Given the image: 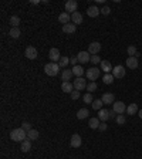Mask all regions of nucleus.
Returning <instances> with one entry per match:
<instances>
[{
  "instance_id": "nucleus-26",
  "label": "nucleus",
  "mask_w": 142,
  "mask_h": 159,
  "mask_svg": "<svg viewBox=\"0 0 142 159\" xmlns=\"http://www.w3.org/2000/svg\"><path fill=\"white\" fill-rule=\"evenodd\" d=\"M20 149H22L23 152H29L30 149H32V141H30V139L23 141V142H22V146H20Z\"/></svg>"
},
{
  "instance_id": "nucleus-19",
  "label": "nucleus",
  "mask_w": 142,
  "mask_h": 159,
  "mask_svg": "<svg viewBox=\"0 0 142 159\" xmlns=\"http://www.w3.org/2000/svg\"><path fill=\"white\" fill-rule=\"evenodd\" d=\"M63 33L65 34H72V33H75V24L74 23H68L63 26Z\"/></svg>"
},
{
  "instance_id": "nucleus-44",
  "label": "nucleus",
  "mask_w": 142,
  "mask_h": 159,
  "mask_svg": "<svg viewBox=\"0 0 142 159\" xmlns=\"http://www.w3.org/2000/svg\"><path fill=\"white\" fill-rule=\"evenodd\" d=\"M118 115H117V112L115 111H110V118H117Z\"/></svg>"
},
{
  "instance_id": "nucleus-30",
  "label": "nucleus",
  "mask_w": 142,
  "mask_h": 159,
  "mask_svg": "<svg viewBox=\"0 0 142 159\" xmlns=\"http://www.w3.org/2000/svg\"><path fill=\"white\" fill-rule=\"evenodd\" d=\"M70 64V58L68 57H61L60 58V61H58V65H60V68H67V65Z\"/></svg>"
},
{
  "instance_id": "nucleus-41",
  "label": "nucleus",
  "mask_w": 142,
  "mask_h": 159,
  "mask_svg": "<svg viewBox=\"0 0 142 159\" xmlns=\"http://www.w3.org/2000/svg\"><path fill=\"white\" fill-rule=\"evenodd\" d=\"M111 13V9L108 7V6H104L103 9H101V14H104V16H108Z\"/></svg>"
},
{
  "instance_id": "nucleus-24",
  "label": "nucleus",
  "mask_w": 142,
  "mask_h": 159,
  "mask_svg": "<svg viewBox=\"0 0 142 159\" xmlns=\"http://www.w3.org/2000/svg\"><path fill=\"white\" fill-rule=\"evenodd\" d=\"M72 70H70V68H65L63 71V74H61V78L64 80V81H70L71 78H72Z\"/></svg>"
},
{
  "instance_id": "nucleus-34",
  "label": "nucleus",
  "mask_w": 142,
  "mask_h": 159,
  "mask_svg": "<svg viewBox=\"0 0 142 159\" xmlns=\"http://www.w3.org/2000/svg\"><path fill=\"white\" fill-rule=\"evenodd\" d=\"M126 53H128V56L129 57H135L136 56V47L135 46H128V48H126Z\"/></svg>"
},
{
  "instance_id": "nucleus-32",
  "label": "nucleus",
  "mask_w": 142,
  "mask_h": 159,
  "mask_svg": "<svg viewBox=\"0 0 142 159\" xmlns=\"http://www.w3.org/2000/svg\"><path fill=\"white\" fill-rule=\"evenodd\" d=\"M114 78H115V77H114L112 74H105L103 77V81H104V84H108V85H110V84L114 82Z\"/></svg>"
},
{
  "instance_id": "nucleus-29",
  "label": "nucleus",
  "mask_w": 142,
  "mask_h": 159,
  "mask_svg": "<svg viewBox=\"0 0 142 159\" xmlns=\"http://www.w3.org/2000/svg\"><path fill=\"white\" fill-rule=\"evenodd\" d=\"M91 105H93V108H94L95 111H100V110H103L104 102H103V100H100V98H98V100H94Z\"/></svg>"
},
{
  "instance_id": "nucleus-46",
  "label": "nucleus",
  "mask_w": 142,
  "mask_h": 159,
  "mask_svg": "<svg viewBox=\"0 0 142 159\" xmlns=\"http://www.w3.org/2000/svg\"><path fill=\"white\" fill-rule=\"evenodd\" d=\"M138 115H139V118L142 119V110H139V111H138Z\"/></svg>"
},
{
  "instance_id": "nucleus-39",
  "label": "nucleus",
  "mask_w": 142,
  "mask_h": 159,
  "mask_svg": "<svg viewBox=\"0 0 142 159\" xmlns=\"http://www.w3.org/2000/svg\"><path fill=\"white\" fill-rule=\"evenodd\" d=\"M115 121H117V124H118V125H124V124L126 122V119H125L124 115H118V117L115 118Z\"/></svg>"
},
{
  "instance_id": "nucleus-8",
  "label": "nucleus",
  "mask_w": 142,
  "mask_h": 159,
  "mask_svg": "<svg viewBox=\"0 0 142 159\" xmlns=\"http://www.w3.org/2000/svg\"><path fill=\"white\" fill-rule=\"evenodd\" d=\"M101 51V44L98 43V41H93L90 46H88V53L91 54V56H95V54H98Z\"/></svg>"
},
{
  "instance_id": "nucleus-12",
  "label": "nucleus",
  "mask_w": 142,
  "mask_h": 159,
  "mask_svg": "<svg viewBox=\"0 0 142 159\" xmlns=\"http://www.w3.org/2000/svg\"><path fill=\"white\" fill-rule=\"evenodd\" d=\"M101 100H103L104 104L111 105V104L115 102V95H114V94H111V92H104L103 97H101Z\"/></svg>"
},
{
  "instance_id": "nucleus-38",
  "label": "nucleus",
  "mask_w": 142,
  "mask_h": 159,
  "mask_svg": "<svg viewBox=\"0 0 142 159\" xmlns=\"http://www.w3.org/2000/svg\"><path fill=\"white\" fill-rule=\"evenodd\" d=\"M22 128H23L26 132H29V131H32L33 128H32V124L30 122H27V121H24L23 124H22Z\"/></svg>"
},
{
  "instance_id": "nucleus-3",
  "label": "nucleus",
  "mask_w": 142,
  "mask_h": 159,
  "mask_svg": "<svg viewBox=\"0 0 142 159\" xmlns=\"http://www.w3.org/2000/svg\"><path fill=\"white\" fill-rule=\"evenodd\" d=\"M112 111L117 112V115H124V112H126V105L122 101H115L112 104Z\"/></svg>"
},
{
  "instance_id": "nucleus-1",
  "label": "nucleus",
  "mask_w": 142,
  "mask_h": 159,
  "mask_svg": "<svg viewBox=\"0 0 142 159\" xmlns=\"http://www.w3.org/2000/svg\"><path fill=\"white\" fill-rule=\"evenodd\" d=\"M10 139L14 141V142H23V141L27 139V132H26L22 127L16 128V129H13V131L10 132Z\"/></svg>"
},
{
  "instance_id": "nucleus-18",
  "label": "nucleus",
  "mask_w": 142,
  "mask_h": 159,
  "mask_svg": "<svg viewBox=\"0 0 142 159\" xmlns=\"http://www.w3.org/2000/svg\"><path fill=\"white\" fill-rule=\"evenodd\" d=\"M98 119L101 121V122H105L107 119H110V111L108 110H100L98 111Z\"/></svg>"
},
{
  "instance_id": "nucleus-22",
  "label": "nucleus",
  "mask_w": 142,
  "mask_h": 159,
  "mask_svg": "<svg viewBox=\"0 0 142 159\" xmlns=\"http://www.w3.org/2000/svg\"><path fill=\"white\" fill-rule=\"evenodd\" d=\"M71 70H72V74H74L77 78H78V77H82V74L85 72V71H84V68H82L81 65H74Z\"/></svg>"
},
{
  "instance_id": "nucleus-28",
  "label": "nucleus",
  "mask_w": 142,
  "mask_h": 159,
  "mask_svg": "<svg viewBox=\"0 0 142 159\" xmlns=\"http://www.w3.org/2000/svg\"><path fill=\"white\" fill-rule=\"evenodd\" d=\"M100 119L98 118H91L90 121H88V127L91 128V129H97V128L100 127Z\"/></svg>"
},
{
  "instance_id": "nucleus-25",
  "label": "nucleus",
  "mask_w": 142,
  "mask_h": 159,
  "mask_svg": "<svg viewBox=\"0 0 142 159\" xmlns=\"http://www.w3.org/2000/svg\"><path fill=\"white\" fill-rule=\"evenodd\" d=\"M20 34H22V32H20L19 27H11V30L9 32V36H10L11 39H19Z\"/></svg>"
},
{
  "instance_id": "nucleus-9",
  "label": "nucleus",
  "mask_w": 142,
  "mask_h": 159,
  "mask_svg": "<svg viewBox=\"0 0 142 159\" xmlns=\"http://www.w3.org/2000/svg\"><path fill=\"white\" fill-rule=\"evenodd\" d=\"M112 75L115 78H124L125 77V68L122 65H115L114 70H112Z\"/></svg>"
},
{
  "instance_id": "nucleus-2",
  "label": "nucleus",
  "mask_w": 142,
  "mask_h": 159,
  "mask_svg": "<svg viewBox=\"0 0 142 159\" xmlns=\"http://www.w3.org/2000/svg\"><path fill=\"white\" fill-rule=\"evenodd\" d=\"M44 72L50 77H55L60 72V65L58 63H48L44 65Z\"/></svg>"
},
{
  "instance_id": "nucleus-36",
  "label": "nucleus",
  "mask_w": 142,
  "mask_h": 159,
  "mask_svg": "<svg viewBox=\"0 0 142 159\" xmlns=\"http://www.w3.org/2000/svg\"><path fill=\"white\" fill-rule=\"evenodd\" d=\"M82 100H84V102L85 104H93V101H94V98H93V95H91V92H87L85 95L82 97Z\"/></svg>"
},
{
  "instance_id": "nucleus-11",
  "label": "nucleus",
  "mask_w": 142,
  "mask_h": 159,
  "mask_svg": "<svg viewBox=\"0 0 142 159\" xmlns=\"http://www.w3.org/2000/svg\"><path fill=\"white\" fill-rule=\"evenodd\" d=\"M81 143H82V139H81V136L78 134H74V135L71 136V141H70L71 148H80Z\"/></svg>"
},
{
  "instance_id": "nucleus-27",
  "label": "nucleus",
  "mask_w": 142,
  "mask_h": 159,
  "mask_svg": "<svg viewBox=\"0 0 142 159\" xmlns=\"http://www.w3.org/2000/svg\"><path fill=\"white\" fill-rule=\"evenodd\" d=\"M88 110L87 108H81V110H78V112H77V119H85L88 118Z\"/></svg>"
},
{
  "instance_id": "nucleus-17",
  "label": "nucleus",
  "mask_w": 142,
  "mask_h": 159,
  "mask_svg": "<svg viewBox=\"0 0 142 159\" xmlns=\"http://www.w3.org/2000/svg\"><path fill=\"white\" fill-rule=\"evenodd\" d=\"M101 13V10L97 7V6H90V7L87 9V14L88 17H97L98 14Z\"/></svg>"
},
{
  "instance_id": "nucleus-16",
  "label": "nucleus",
  "mask_w": 142,
  "mask_h": 159,
  "mask_svg": "<svg viewBox=\"0 0 142 159\" xmlns=\"http://www.w3.org/2000/svg\"><path fill=\"white\" fill-rule=\"evenodd\" d=\"M61 90H63L64 92L71 94V92L74 91V84L70 82V81H63V84H61Z\"/></svg>"
},
{
  "instance_id": "nucleus-42",
  "label": "nucleus",
  "mask_w": 142,
  "mask_h": 159,
  "mask_svg": "<svg viewBox=\"0 0 142 159\" xmlns=\"http://www.w3.org/2000/svg\"><path fill=\"white\" fill-rule=\"evenodd\" d=\"M107 128H108V125H107L105 122H101V124H100V127H98V129L104 132V131H107Z\"/></svg>"
},
{
  "instance_id": "nucleus-10",
  "label": "nucleus",
  "mask_w": 142,
  "mask_h": 159,
  "mask_svg": "<svg viewBox=\"0 0 142 159\" xmlns=\"http://www.w3.org/2000/svg\"><path fill=\"white\" fill-rule=\"evenodd\" d=\"M138 65H139V61H138L136 57H128V58H126V67H128V68L136 70Z\"/></svg>"
},
{
  "instance_id": "nucleus-37",
  "label": "nucleus",
  "mask_w": 142,
  "mask_h": 159,
  "mask_svg": "<svg viewBox=\"0 0 142 159\" xmlns=\"http://www.w3.org/2000/svg\"><path fill=\"white\" fill-rule=\"evenodd\" d=\"M70 95H71V100H74V101H77V100H78L80 97H81V92H80V91H77V90H74V91L71 92Z\"/></svg>"
},
{
  "instance_id": "nucleus-4",
  "label": "nucleus",
  "mask_w": 142,
  "mask_h": 159,
  "mask_svg": "<svg viewBox=\"0 0 142 159\" xmlns=\"http://www.w3.org/2000/svg\"><path fill=\"white\" fill-rule=\"evenodd\" d=\"M72 84H74V88H75L77 91L87 90V81H85V78H82V77H78V78H75Z\"/></svg>"
},
{
  "instance_id": "nucleus-43",
  "label": "nucleus",
  "mask_w": 142,
  "mask_h": 159,
  "mask_svg": "<svg viewBox=\"0 0 142 159\" xmlns=\"http://www.w3.org/2000/svg\"><path fill=\"white\" fill-rule=\"evenodd\" d=\"M77 61H78V58H77V57H71V58H70V63L72 64V67H74V65H77Z\"/></svg>"
},
{
  "instance_id": "nucleus-15",
  "label": "nucleus",
  "mask_w": 142,
  "mask_h": 159,
  "mask_svg": "<svg viewBox=\"0 0 142 159\" xmlns=\"http://www.w3.org/2000/svg\"><path fill=\"white\" fill-rule=\"evenodd\" d=\"M100 67H101V70H103L105 74H111V71L114 70V67L111 65V63L108 61V60H103L101 64H100Z\"/></svg>"
},
{
  "instance_id": "nucleus-20",
  "label": "nucleus",
  "mask_w": 142,
  "mask_h": 159,
  "mask_svg": "<svg viewBox=\"0 0 142 159\" xmlns=\"http://www.w3.org/2000/svg\"><path fill=\"white\" fill-rule=\"evenodd\" d=\"M138 111H139V110H138V105H136L135 102L129 104V105L126 107V114H128V115H134V114H138Z\"/></svg>"
},
{
  "instance_id": "nucleus-33",
  "label": "nucleus",
  "mask_w": 142,
  "mask_h": 159,
  "mask_svg": "<svg viewBox=\"0 0 142 159\" xmlns=\"http://www.w3.org/2000/svg\"><path fill=\"white\" fill-rule=\"evenodd\" d=\"M9 23L11 24L13 27H19V24H20V17L19 16H11L10 17V20H9Z\"/></svg>"
},
{
  "instance_id": "nucleus-5",
  "label": "nucleus",
  "mask_w": 142,
  "mask_h": 159,
  "mask_svg": "<svg viewBox=\"0 0 142 159\" xmlns=\"http://www.w3.org/2000/svg\"><path fill=\"white\" fill-rule=\"evenodd\" d=\"M85 74H87V80L95 81V80H98V77H100V68H95V67L88 68Z\"/></svg>"
},
{
  "instance_id": "nucleus-13",
  "label": "nucleus",
  "mask_w": 142,
  "mask_h": 159,
  "mask_svg": "<svg viewBox=\"0 0 142 159\" xmlns=\"http://www.w3.org/2000/svg\"><path fill=\"white\" fill-rule=\"evenodd\" d=\"M91 54L88 53V51H80L78 54H77V58H78V63L84 64V63H88L90 60H91Z\"/></svg>"
},
{
  "instance_id": "nucleus-40",
  "label": "nucleus",
  "mask_w": 142,
  "mask_h": 159,
  "mask_svg": "<svg viewBox=\"0 0 142 159\" xmlns=\"http://www.w3.org/2000/svg\"><path fill=\"white\" fill-rule=\"evenodd\" d=\"M90 61H91V63L93 64H101V61H103V60H101V58H100V56H98V54H95V56H91V60H90Z\"/></svg>"
},
{
  "instance_id": "nucleus-23",
  "label": "nucleus",
  "mask_w": 142,
  "mask_h": 159,
  "mask_svg": "<svg viewBox=\"0 0 142 159\" xmlns=\"http://www.w3.org/2000/svg\"><path fill=\"white\" fill-rule=\"evenodd\" d=\"M71 20H72V23L75 24H81L82 23V14L81 13H78V11H75V13H72L71 14Z\"/></svg>"
},
{
  "instance_id": "nucleus-7",
  "label": "nucleus",
  "mask_w": 142,
  "mask_h": 159,
  "mask_svg": "<svg viewBox=\"0 0 142 159\" xmlns=\"http://www.w3.org/2000/svg\"><path fill=\"white\" fill-rule=\"evenodd\" d=\"M24 54H26V57H27L29 60H36L39 53H37V48H36V47H33V46H29V47L26 48Z\"/></svg>"
},
{
  "instance_id": "nucleus-14",
  "label": "nucleus",
  "mask_w": 142,
  "mask_h": 159,
  "mask_svg": "<svg viewBox=\"0 0 142 159\" xmlns=\"http://www.w3.org/2000/svg\"><path fill=\"white\" fill-rule=\"evenodd\" d=\"M77 7H78V3H77L75 0H68V1H65V10H67V11H71V14L77 11Z\"/></svg>"
},
{
  "instance_id": "nucleus-35",
  "label": "nucleus",
  "mask_w": 142,
  "mask_h": 159,
  "mask_svg": "<svg viewBox=\"0 0 142 159\" xmlns=\"http://www.w3.org/2000/svg\"><path fill=\"white\" fill-rule=\"evenodd\" d=\"M97 84H95V81H91L90 84H87V91L88 92H94V91H97Z\"/></svg>"
},
{
  "instance_id": "nucleus-6",
  "label": "nucleus",
  "mask_w": 142,
  "mask_h": 159,
  "mask_svg": "<svg viewBox=\"0 0 142 159\" xmlns=\"http://www.w3.org/2000/svg\"><path fill=\"white\" fill-rule=\"evenodd\" d=\"M48 58L51 60V63H58L60 58H61L60 50H58V48H51V50L48 51Z\"/></svg>"
},
{
  "instance_id": "nucleus-21",
  "label": "nucleus",
  "mask_w": 142,
  "mask_h": 159,
  "mask_svg": "<svg viewBox=\"0 0 142 159\" xmlns=\"http://www.w3.org/2000/svg\"><path fill=\"white\" fill-rule=\"evenodd\" d=\"M70 20H71V16L68 14V13H65V11H64V13H61V14L58 16V21H60V23H63V26L68 24V21H70Z\"/></svg>"
},
{
  "instance_id": "nucleus-45",
  "label": "nucleus",
  "mask_w": 142,
  "mask_h": 159,
  "mask_svg": "<svg viewBox=\"0 0 142 159\" xmlns=\"http://www.w3.org/2000/svg\"><path fill=\"white\" fill-rule=\"evenodd\" d=\"M30 3H32V4H39V3H40V0H32Z\"/></svg>"
},
{
  "instance_id": "nucleus-31",
  "label": "nucleus",
  "mask_w": 142,
  "mask_h": 159,
  "mask_svg": "<svg viewBox=\"0 0 142 159\" xmlns=\"http://www.w3.org/2000/svg\"><path fill=\"white\" fill-rule=\"evenodd\" d=\"M37 138H39V131L32 129V131H29V132H27V139H30V141H36Z\"/></svg>"
}]
</instances>
